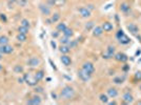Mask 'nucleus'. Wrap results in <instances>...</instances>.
<instances>
[{"mask_svg": "<svg viewBox=\"0 0 141 105\" xmlns=\"http://www.w3.org/2000/svg\"><path fill=\"white\" fill-rule=\"evenodd\" d=\"M107 96L108 98H116L118 96V90L116 89V88H108L107 89Z\"/></svg>", "mask_w": 141, "mask_h": 105, "instance_id": "nucleus-19", "label": "nucleus"}, {"mask_svg": "<svg viewBox=\"0 0 141 105\" xmlns=\"http://www.w3.org/2000/svg\"><path fill=\"white\" fill-rule=\"evenodd\" d=\"M75 97V89L70 86H64L60 93V98L62 100H65V101H69V100H72L74 99Z\"/></svg>", "mask_w": 141, "mask_h": 105, "instance_id": "nucleus-1", "label": "nucleus"}, {"mask_svg": "<svg viewBox=\"0 0 141 105\" xmlns=\"http://www.w3.org/2000/svg\"><path fill=\"white\" fill-rule=\"evenodd\" d=\"M116 38H117L118 41L120 42L121 44H129V42H131L129 37L128 36V35H125V33L122 30H119L117 32V34H116Z\"/></svg>", "mask_w": 141, "mask_h": 105, "instance_id": "nucleus-2", "label": "nucleus"}, {"mask_svg": "<svg viewBox=\"0 0 141 105\" xmlns=\"http://www.w3.org/2000/svg\"><path fill=\"white\" fill-rule=\"evenodd\" d=\"M23 81H24V79H23V78L18 79V82H19V83H23Z\"/></svg>", "mask_w": 141, "mask_h": 105, "instance_id": "nucleus-44", "label": "nucleus"}, {"mask_svg": "<svg viewBox=\"0 0 141 105\" xmlns=\"http://www.w3.org/2000/svg\"><path fill=\"white\" fill-rule=\"evenodd\" d=\"M51 2H52V4H54L56 6H62L65 4L66 0H52Z\"/></svg>", "mask_w": 141, "mask_h": 105, "instance_id": "nucleus-21", "label": "nucleus"}, {"mask_svg": "<svg viewBox=\"0 0 141 105\" xmlns=\"http://www.w3.org/2000/svg\"><path fill=\"white\" fill-rule=\"evenodd\" d=\"M94 26H95L94 22H93V21H90V22H87L85 24V30L86 31H92V30L94 29Z\"/></svg>", "mask_w": 141, "mask_h": 105, "instance_id": "nucleus-33", "label": "nucleus"}, {"mask_svg": "<svg viewBox=\"0 0 141 105\" xmlns=\"http://www.w3.org/2000/svg\"><path fill=\"white\" fill-rule=\"evenodd\" d=\"M113 82L116 84H121L123 82V79H121L120 77H116V78H114V80H113Z\"/></svg>", "mask_w": 141, "mask_h": 105, "instance_id": "nucleus-34", "label": "nucleus"}, {"mask_svg": "<svg viewBox=\"0 0 141 105\" xmlns=\"http://www.w3.org/2000/svg\"><path fill=\"white\" fill-rule=\"evenodd\" d=\"M59 33H60V32H58V31H57V32H56V33H53V34H52V36L54 37V38H56V37H58Z\"/></svg>", "mask_w": 141, "mask_h": 105, "instance_id": "nucleus-40", "label": "nucleus"}, {"mask_svg": "<svg viewBox=\"0 0 141 105\" xmlns=\"http://www.w3.org/2000/svg\"><path fill=\"white\" fill-rule=\"evenodd\" d=\"M114 58L119 62H126L129 60V57L125 54H123V52H117V54H115Z\"/></svg>", "mask_w": 141, "mask_h": 105, "instance_id": "nucleus-12", "label": "nucleus"}, {"mask_svg": "<svg viewBox=\"0 0 141 105\" xmlns=\"http://www.w3.org/2000/svg\"><path fill=\"white\" fill-rule=\"evenodd\" d=\"M114 56H115V46H113V45H108L107 50H106V52L103 55V58L110 59L112 57H114Z\"/></svg>", "mask_w": 141, "mask_h": 105, "instance_id": "nucleus-8", "label": "nucleus"}, {"mask_svg": "<svg viewBox=\"0 0 141 105\" xmlns=\"http://www.w3.org/2000/svg\"><path fill=\"white\" fill-rule=\"evenodd\" d=\"M87 9H89L91 12H92V10H94V5H93V4H89V5H87Z\"/></svg>", "mask_w": 141, "mask_h": 105, "instance_id": "nucleus-41", "label": "nucleus"}, {"mask_svg": "<svg viewBox=\"0 0 141 105\" xmlns=\"http://www.w3.org/2000/svg\"><path fill=\"white\" fill-rule=\"evenodd\" d=\"M40 63H41L40 59L37 57H31L29 60H27V65L31 66V67H37Z\"/></svg>", "mask_w": 141, "mask_h": 105, "instance_id": "nucleus-7", "label": "nucleus"}, {"mask_svg": "<svg viewBox=\"0 0 141 105\" xmlns=\"http://www.w3.org/2000/svg\"><path fill=\"white\" fill-rule=\"evenodd\" d=\"M59 19H60V14H59V13H55L54 15L52 16V18H51L52 23H56Z\"/></svg>", "mask_w": 141, "mask_h": 105, "instance_id": "nucleus-29", "label": "nucleus"}, {"mask_svg": "<svg viewBox=\"0 0 141 105\" xmlns=\"http://www.w3.org/2000/svg\"><path fill=\"white\" fill-rule=\"evenodd\" d=\"M120 10L124 14H129L131 12V5H129L128 2H122L120 4Z\"/></svg>", "mask_w": 141, "mask_h": 105, "instance_id": "nucleus-14", "label": "nucleus"}, {"mask_svg": "<svg viewBox=\"0 0 141 105\" xmlns=\"http://www.w3.org/2000/svg\"><path fill=\"white\" fill-rule=\"evenodd\" d=\"M123 101L125 104H131L134 102V97L129 93H125L123 94Z\"/></svg>", "mask_w": 141, "mask_h": 105, "instance_id": "nucleus-16", "label": "nucleus"}, {"mask_svg": "<svg viewBox=\"0 0 141 105\" xmlns=\"http://www.w3.org/2000/svg\"><path fill=\"white\" fill-rule=\"evenodd\" d=\"M78 12H79V15L82 17V18H89V17L91 16V14H92V12L91 10L87 9V8H80L79 10H78Z\"/></svg>", "mask_w": 141, "mask_h": 105, "instance_id": "nucleus-9", "label": "nucleus"}, {"mask_svg": "<svg viewBox=\"0 0 141 105\" xmlns=\"http://www.w3.org/2000/svg\"><path fill=\"white\" fill-rule=\"evenodd\" d=\"M35 77L38 81H41L42 79L44 78V72L43 71H38L37 73H35Z\"/></svg>", "mask_w": 141, "mask_h": 105, "instance_id": "nucleus-23", "label": "nucleus"}, {"mask_svg": "<svg viewBox=\"0 0 141 105\" xmlns=\"http://www.w3.org/2000/svg\"><path fill=\"white\" fill-rule=\"evenodd\" d=\"M59 51H60L62 54H69L70 52V46L69 45H64V44H61V46L59 47Z\"/></svg>", "mask_w": 141, "mask_h": 105, "instance_id": "nucleus-20", "label": "nucleus"}, {"mask_svg": "<svg viewBox=\"0 0 141 105\" xmlns=\"http://www.w3.org/2000/svg\"><path fill=\"white\" fill-rule=\"evenodd\" d=\"M13 71H14V73H16V74H22L24 69H23V66L15 65V66H14V68H13Z\"/></svg>", "mask_w": 141, "mask_h": 105, "instance_id": "nucleus-25", "label": "nucleus"}, {"mask_svg": "<svg viewBox=\"0 0 141 105\" xmlns=\"http://www.w3.org/2000/svg\"><path fill=\"white\" fill-rule=\"evenodd\" d=\"M0 19H1L3 22H6V21H8V18H6L5 14H0Z\"/></svg>", "mask_w": 141, "mask_h": 105, "instance_id": "nucleus-36", "label": "nucleus"}, {"mask_svg": "<svg viewBox=\"0 0 141 105\" xmlns=\"http://www.w3.org/2000/svg\"><path fill=\"white\" fill-rule=\"evenodd\" d=\"M110 104H111V105H116V104H117V103H116L115 101H113V102H110Z\"/></svg>", "mask_w": 141, "mask_h": 105, "instance_id": "nucleus-45", "label": "nucleus"}, {"mask_svg": "<svg viewBox=\"0 0 141 105\" xmlns=\"http://www.w3.org/2000/svg\"><path fill=\"white\" fill-rule=\"evenodd\" d=\"M66 27H68V26H66V24H65L64 22H61V23H59L58 25H57V31H58V32H60V33H61V32L64 31V30L66 29Z\"/></svg>", "mask_w": 141, "mask_h": 105, "instance_id": "nucleus-30", "label": "nucleus"}, {"mask_svg": "<svg viewBox=\"0 0 141 105\" xmlns=\"http://www.w3.org/2000/svg\"><path fill=\"white\" fill-rule=\"evenodd\" d=\"M99 100L102 103H108V96L105 94H100L99 96Z\"/></svg>", "mask_w": 141, "mask_h": 105, "instance_id": "nucleus-26", "label": "nucleus"}, {"mask_svg": "<svg viewBox=\"0 0 141 105\" xmlns=\"http://www.w3.org/2000/svg\"><path fill=\"white\" fill-rule=\"evenodd\" d=\"M0 60H2V54L0 52Z\"/></svg>", "mask_w": 141, "mask_h": 105, "instance_id": "nucleus-47", "label": "nucleus"}, {"mask_svg": "<svg viewBox=\"0 0 141 105\" xmlns=\"http://www.w3.org/2000/svg\"><path fill=\"white\" fill-rule=\"evenodd\" d=\"M29 30H30V29H27V27H24V26H22V25H20V26L18 27V32H19V33L25 34V35H27V33H29Z\"/></svg>", "mask_w": 141, "mask_h": 105, "instance_id": "nucleus-32", "label": "nucleus"}, {"mask_svg": "<svg viewBox=\"0 0 141 105\" xmlns=\"http://www.w3.org/2000/svg\"><path fill=\"white\" fill-rule=\"evenodd\" d=\"M23 79H24V82H26L30 86H36L38 84V82H39L36 79V77H35V74H34V75H32V74H30V73L24 74Z\"/></svg>", "mask_w": 141, "mask_h": 105, "instance_id": "nucleus-3", "label": "nucleus"}, {"mask_svg": "<svg viewBox=\"0 0 141 105\" xmlns=\"http://www.w3.org/2000/svg\"><path fill=\"white\" fill-rule=\"evenodd\" d=\"M0 29H1V27H0Z\"/></svg>", "mask_w": 141, "mask_h": 105, "instance_id": "nucleus-50", "label": "nucleus"}, {"mask_svg": "<svg viewBox=\"0 0 141 105\" xmlns=\"http://www.w3.org/2000/svg\"><path fill=\"white\" fill-rule=\"evenodd\" d=\"M70 38H69V37H66V36H64L63 35V37L62 38H60V43L61 44H64V45H68L70 42Z\"/></svg>", "mask_w": 141, "mask_h": 105, "instance_id": "nucleus-28", "label": "nucleus"}, {"mask_svg": "<svg viewBox=\"0 0 141 105\" xmlns=\"http://www.w3.org/2000/svg\"><path fill=\"white\" fill-rule=\"evenodd\" d=\"M78 77H79V79H80L82 82H87V81H89V80L92 78V75H91V74H89L87 72L83 71V69L81 68L80 71L78 72Z\"/></svg>", "mask_w": 141, "mask_h": 105, "instance_id": "nucleus-4", "label": "nucleus"}, {"mask_svg": "<svg viewBox=\"0 0 141 105\" xmlns=\"http://www.w3.org/2000/svg\"><path fill=\"white\" fill-rule=\"evenodd\" d=\"M20 25H22L24 27H27V29H30L31 27V24H30V21L27 19H22L20 22Z\"/></svg>", "mask_w": 141, "mask_h": 105, "instance_id": "nucleus-31", "label": "nucleus"}, {"mask_svg": "<svg viewBox=\"0 0 141 105\" xmlns=\"http://www.w3.org/2000/svg\"><path fill=\"white\" fill-rule=\"evenodd\" d=\"M39 10H40V12L42 13V15H44V16H50L51 15V9H50V6L47 5V4H39Z\"/></svg>", "mask_w": 141, "mask_h": 105, "instance_id": "nucleus-10", "label": "nucleus"}, {"mask_svg": "<svg viewBox=\"0 0 141 105\" xmlns=\"http://www.w3.org/2000/svg\"><path fill=\"white\" fill-rule=\"evenodd\" d=\"M92 31H93V35L95 37H100L103 34V30H102L101 26H94V29Z\"/></svg>", "mask_w": 141, "mask_h": 105, "instance_id": "nucleus-18", "label": "nucleus"}, {"mask_svg": "<svg viewBox=\"0 0 141 105\" xmlns=\"http://www.w3.org/2000/svg\"><path fill=\"white\" fill-rule=\"evenodd\" d=\"M82 69L87 72L89 74H91V75H93L95 73V66L92 62H84L82 64Z\"/></svg>", "mask_w": 141, "mask_h": 105, "instance_id": "nucleus-5", "label": "nucleus"}, {"mask_svg": "<svg viewBox=\"0 0 141 105\" xmlns=\"http://www.w3.org/2000/svg\"><path fill=\"white\" fill-rule=\"evenodd\" d=\"M140 54H141V51L139 50V51H137V52H136V54H135V56H136V57H138V56H139Z\"/></svg>", "mask_w": 141, "mask_h": 105, "instance_id": "nucleus-43", "label": "nucleus"}, {"mask_svg": "<svg viewBox=\"0 0 141 105\" xmlns=\"http://www.w3.org/2000/svg\"><path fill=\"white\" fill-rule=\"evenodd\" d=\"M140 90H141V85H140Z\"/></svg>", "mask_w": 141, "mask_h": 105, "instance_id": "nucleus-49", "label": "nucleus"}, {"mask_svg": "<svg viewBox=\"0 0 141 105\" xmlns=\"http://www.w3.org/2000/svg\"><path fill=\"white\" fill-rule=\"evenodd\" d=\"M60 61L62 62V64H63V65H65V66H70V64H72V59H70V56L65 55V54H63V55L61 56Z\"/></svg>", "mask_w": 141, "mask_h": 105, "instance_id": "nucleus-13", "label": "nucleus"}, {"mask_svg": "<svg viewBox=\"0 0 141 105\" xmlns=\"http://www.w3.org/2000/svg\"><path fill=\"white\" fill-rule=\"evenodd\" d=\"M16 39L18 40L19 42H25V41H26V35H25V34H21V33H19L18 35H17Z\"/></svg>", "mask_w": 141, "mask_h": 105, "instance_id": "nucleus-24", "label": "nucleus"}, {"mask_svg": "<svg viewBox=\"0 0 141 105\" xmlns=\"http://www.w3.org/2000/svg\"><path fill=\"white\" fill-rule=\"evenodd\" d=\"M41 98L39 97V96H33L31 98V99H29L27 100V102H26V104H32V105H39V104H41Z\"/></svg>", "mask_w": 141, "mask_h": 105, "instance_id": "nucleus-11", "label": "nucleus"}, {"mask_svg": "<svg viewBox=\"0 0 141 105\" xmlns=\"http://www.w3.org/2000/svg\"><path fill=\"white\" fill-rule=\"evenodd\" d=\"M42 90H43L42 87H36V90H35V92L36 93H42Z\"/></svg>", "mask_w": 141, "mask_h": 105, "instance_id": "nucleus-39", "label": "nucleus"}, {"mask_svg": "<svg viewBox=\"0 0 141 105\" xmlns=\"http://www.w3.org/2000/svg\"><path fill=\"white\" fill-rule=\"evenodd\" d=\"M62 33H63V35H64V36L69 37V38L73 37V35H74V32H73V30H72V29H69V27H66V29L62 32Z\"/></svg>", "mask_w": 141, "mask_h": 105, "instance_id": "nucleus-22", "label": "nucleus"}, {"mask_svg": "<svg viewBox=\"0 0 141 105\" xmlns=\"http://www.w3.org/2000/svg\"><path fill=\"white\" fill-rule=\"evenodd\" d=\"M51 45H52L53 50H55V48H56V43H55L54 41H51Z\"/></svg>", "mask_w": 141, "mask_h": 105, "instance_id": "nucleus-42", "label": "nucleus"}, {"mask_svg": "<svg viewBox=\"0 0 141 105\" xmlns=\"http://www.w3.org/2000/svg\"><path fill=\"white\" fill-rule=\"evenodd\" d=\"M123 72H128V71H129V65H128V64H124V66H123Z\"/></svg>", "mask_w": 141, "mask_h": 105, "instance_id": "nucleus-38", "label": "nucleus"}, {"mask_svg": "<svg viewBox=\"0 0 141 105\" xmlns=\"http://www.w3.org/2000/svg\"><path fill=\"white\" fill-rule=\"evenodd\" d=\"M9 38L6 36H0V45H5L9 44Z\"/></svg>", "mask_w": 141, "mask_h": 105, "instance_id": "nucleus-27", "label": "nucleus"}, {"mask_svg": "<svg viewBox=\"0 0 141 105\" xmlns=\"http://www.w3.org/2000/svg\"><path fill=\"white\" fill-rule=\"evenodd\" d=\"M18 3L20 4V6H25V4H26V0H20Z\"/></svg>", "mask_w": 141, "mask_h": 105, "instance_id": "nucleus-37", "label": "nucleus"}, {"mask_svg": "<svg viewBox=\"0 0 141 105\" xmlns=\"http://www.w3.org/2000/svg\"><path fill=\"white\" fill-rule=\"evenodd\" d=\"M126 27H128V30H129V33L133 34V35H137V34H138V32H139L138 26H137L136 24H134V23H129Z\"/></svg>", "mask_w": 141, "mask_h": 105, "instance_id": "nucleus-15", "label": "nucleus"}, {"mask_svg": "<svg viewBox=\"0 0 141 105\" xmlns=\"http://www.w3.org/2000/svg\"><path fill=\"white\" fill-rule=\"evenodd\" d=\"M2 71H3V66L0 64V72H2Z\"/></svg>", "mask_w": 141, "mask_h": 105, "instance_id": "nucleus-46", "label": "nucleus"}, {"mask_svg": "<svg viewBox=\"0 0 141 105\" xmlns=\"http://www.w3.org/2000/svg\"><path fill=\"white\" fill-rule=\"evenodd\" d=\"M135 80H137V81H141V72H137L135 74Z\"/></svg>", "mask_w": 141, "mask_h": 105, "instance_id": "nucleus-35", "label": "nucleus"}, {"mask_svg": "<svg viewBox=\"0 0 141 105\" xmlns=\"http://www.w3.org/2000/svg\"><path fill=\"white\" fill-rule=\"evenodd\" d=\"M14 52V48L11 46L9 44H5V45H0V52L2 55H10Z\"/></svg>", "mask_w": 141, "mask_h": 105, "instance_id": "nucleus-6", "label": "nucleus"}, {"mask_svg": "<svg viewBox=\"0 0 141 105\" xmlns=\"http://www.w3.org/2000/svg\"><path fill=\"white\" fill-rule=\"evenodd\" d=\"M137 104H141V101H138V102H137Z\"/></svg>", "mask_w": 141, "mask_h": 105, "instance_id": "nucleus-48", "label": "nucleus"}, {"mask_svg": "<svg viewBox=\"0 0 141 105\" xmlns=\"http://www.w3.org/2000/svg\"><path fill=\"white\" fill-rule=\"evenodd\" d=\"M101 27H102V30H103V32H112L113 29H114V25H113L111 22L106 21V22H104L102 24Z\"/></svg>", "mask_w": 141, "mask_h": 105, "instance_id": "nucleus-17", "label": "nucleus"}]
</instances>
